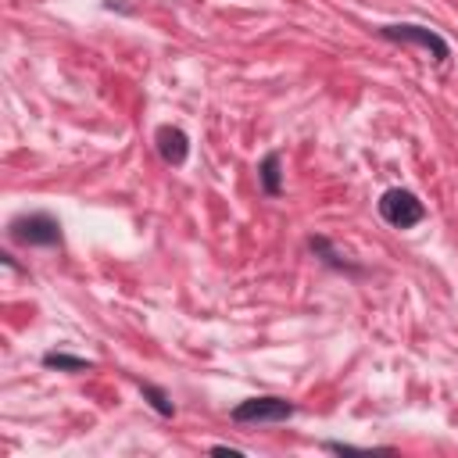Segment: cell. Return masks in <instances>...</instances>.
Masks as SVG:
<instances>
[{"instance_id": "obj_3", "label": "cell", "mask_w": 458, "mask_h": 458, "mask_svg": "<svg viewBox=\"0 0 458 458\" xmlns=\"http://www.w3.org/2000/svg\"><path fill=\"white\" fill-rule=\"evenodd\" d=\"M11 233L21 243H57L61 240V229H57V222L50 215H25V218H18L11 225Z\"/></svg>"}, {"instance_id": "obj_1", "label": "cell", "mask_w": 458, "mask_h": 458, "mask_svg": "<svg viewBox=\"0 0 458 458\" xmlns=\"http://www.w3.org/2000/svg\"><path fill=\"white\" fill-rule=\"evenodd\" d=\"M379 215H383L390 225L408 229V225L422 222V200H419L415 193H408V190H386L383 200H379Z\"/></svg>"}, {"instance_id": "obj_4", "label": "cell", "mask_w": 458, "mask_h": 458, "mask_svg": "<svg viewBox=\"0 0 458 458\" xmlns=\"http://www.w3.org/2000/svg\"><path fill=\"white\" fill-rule=\"evenodd\" d=\"M383 36H386V39H397V43H419V47L433 50V54H437V61H444V57H447V43H444L437 32L422 29V25H386V29H383Z\"/></svg>"}, {"instance_id": "obj_6", "label": "cell", "mask_w": 458, "mask_h": 458, "mask_svg": "<svg viewBox=\"0 0 458 458\" xmlns=\"http://www.w3.org/2000/svg\"><path fill=\"white\" fill-rule=\"evenodd\" d=\"M261 186H265V193H279L283 190V182H279V154H268L261 161Z\"/></svg>"}, {"instance_id": "obj_5", "label": "cell", "mask_w": 458, "mask_h": 458, "mask_svg": "<svg viewBox=\"0 0 458 458\" xmlns=\"http://www.w3.org/2000/svg\"><path fill=\"white\" fill-rule=\"evenodd\" d=\"M157 150H161V157H165L168 165H182L186 154H190V140H186L182 129L161 125V129H157Z\"/></svg>"}, {"instance_id": "obj_2", "label": "cell", "mask_w": 458, "mask_h": 458, "mask_svg": "<svg viewBox=\"0 0 458 458\" xmlns=\"http://www.w3.org/2000/svg\"><path fill=\"white\" fill-rule=\"evenodd\" d=\"M290 415H293V404L283 397H250V401H240L233 408L236 422H283Z\"/></svg>"}, {"instance_id": "obj_8", "label": "cell", "mask_w": 458, "mask_h": 458, "mask_svg": "<svg viewBox=\"0 0 458 458\" xmlns=\"http://www.w3.org/2000/svg\"><path fill=\"white\" fill-rule=\"evenodd\" d=\"M140 390H143V394H147V397H150V404H154V408H157V411H161V415H172V411H175V408H172V401H168V394H165V390H157V386H150V383H140Z\"/></svg>"}, {"instance_id": "obj_7", "label": "cell", "mask_w": 458, "mask_h": 458, "mask_svg": "<svg viewBox=\"0 0 458 458\" xmlns=\"http://www.w3.org/2000/svg\"><path fill=\"white\" fill-rule=\"evenodd\" d=\"M43 365H50V369H72V372L89 369V361H86V358H72V354H47V358H43Z\"/></svg>"}]
</instances>
